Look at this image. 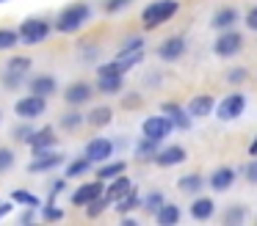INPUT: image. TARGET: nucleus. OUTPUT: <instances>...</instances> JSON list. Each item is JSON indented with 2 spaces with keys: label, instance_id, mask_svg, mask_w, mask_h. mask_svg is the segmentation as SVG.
Instances as JSON below:
<instances>
[{
  "label": "nucleus",
  "instance_id": "a878e982",
  "mask_svg": "<svg viewBox=\"0 0 257 226\" xmlns=\"http://www.w3.org/2000/svg\"><path fill=\"white\" fill-rule=\"evenodd\" d=\"M136 207H141V198H139V193H136V187L127 193V196H122V198L116 201V212H119V215L130 212V209H136Z\"/></svg>",
  "mask_w": 257,
  "mask_h": 226
},
{
  "label": "nucleus",
  "instance_id": "39448f33",
  "mask_svg": "<svg viewBox=\"0 0 257 226\" xmlns=\"http://www.w3.org/2000/svg\"><path fill=\"white\" fill-rule=\"evenodd\" d=\"M14 110H17V116H20V119L31 121V119H36V116H42V113L47 110V97H39V94H31V97H23V99H17Z\"/></svg>",
  "mask_w": 257,
  "mask_h": 226
},
{
  "label": "nucleus",
  "instance_id": "c756f323",
  "mask_svg": "<svg viewBox=\"0 0 257 226\" xmlns=\"http://www.w3.org/2000/svg\"><path fill=\"white\" fill-rule=\"evenodd\" d=\"M86 121H89V119H86L83 113H78V110H72V113L61 116V127H64V130H69V132H72V130H80Z\"/></svg>",
  "mask_w": 257,
  "mask_h": 226
},
{
  "label": "nucleus",
  "instance_id": "c9c22d12",
  "mask_svg": "<svg viewBox=\"0 0 257 226\" xmlns=\"http://www.w3.org/2000/svg\"><path fill=\"white\" fill-rule=\"evenodd\" d=\"M42 218H45V220H64V209L53 207V204H45V209H42Z\"/></svg>",
  "mask_w": 257,
  "mask_h": 226
},
{
  "label": "nucleus",
  "instance_id": "bb28decb",
  "mask_svg": "<svg viewBox=\"0 0 257 226\" xmlns=\"http://www.w3.org/2000/svg\"><path fill=\"white\" fill-rule=\"evenodd\" d=\"M6 69H9V75H17V77H23L25 72L31 69V58H25V55H14V58L6 64Z\"/></svg>",
  "mask_w": 257,
  "mask_h": 226
},
{
  "label": "nucleus",
  "instance_id": "6ab92c4d",
  "mask_svg": "<svg viewBox=\"0 0 257 226\" xmlns=\"http://www.w3.org/2000/svg\"><path fill=\"white\" fill-rule=\"evenodd\" d=\"M213 209H216L213 198H207V196H196L194 201H191V218H196V220H207V218L213 215Z\"/></svg>",
  "mask_w": 257,
  "mask_h": 226
},
{
  "label": "nucleus",
  "instance_id": "b1692460",
  "mask_svg": "<svg viewBox=\"0 0 257 226\" xmlns=\"http://www.w3.org/2000/svg\"><path fill=\"white\" fill-rule=\"evenodd\" d=\"M124 160H119V163H102V168L97 171V179H102V182H111L113 176H119V174H124Z\"/></svg>",
  "mask_w": 257,
  "mask_h": 226
},
{
  "label": "nucleus",
  "instance_id": "423d86ee",
  "mask_svg": "<svg viewBox=\"0 0 257 226\" xmlns=\"http://www.w3.org/2000/svg\"><path fill=\"white\" fill-rule=\"evenodd\" d=\"M240 47H243V36H240L238 31H232V28H229V31H221V36L213 44L218 58H229V55L240 53Z\"/></svg>",
  "mask_w": 257,
  "mask_h": 226
},
{
  "label": "nucleus",
  "instance_id": "f3484780",
  "mask_svg": "<svg viewBox=\"0 0 257 226\" xmlns=\"http://www.w3.org/2000/svg\"><path fill=\"white\" fill-rule=\"evenodd\" d=\"M235 22H238V9H218L213 14L210 25L216 31H229V28H235Z\"/></svg>",
  "mask_w": 257,
  "mask_h": 226
},
{
  "label": "nucleus",
  "instance_id": "20e7f679",
  "mask_svg": "<svg viewBox=\"0 0 257 226\" xmlns=\"http://www.w3.org/2000/svg\"><path fill=\"white\" fill-rule=\"evenodd\" d=\"M243 110H246V97L243 94H229V97H224L221 102L216 105V116L221 121H232V119H238V116H243Z\"/></svg>",
  "mask_w": 257,
  "mask_h": 226
},
{
  "label": "nucleus",
  "instance_id": "f8f14e48",
  "mask_svg": "<svg viewBox=\"0 0 257 226\" xmlns=\"http://www.w3.org/2000/svg\"><path fill=\"white\" fill-rule=\"evenodd\" d=\"M185 53V39L183 36H172L166 39V42H161V47H158V55H161L163 61H177L183 58Z\"/></svg>",
  "mask_w": 257,
  "mask_h": 226
},
{
  "label": "nucleus",
  "instance_id": "ea45409f",
  "mask_svg": "<svg viewBox=\"0 0 257 226\" xmlns=\"http://www.w3.org/2000/svg\"><path fill=\"white\" fill-rule=\"evenodd\" d=\"M246 218V212H243V209H229V212L227 215H224V220H227V223H240V220H243Z\"/></svg>",
  "mask_w": 257,
  "mask_h": 226
},
{
  "label": "nucleus",
  "instance_id": "f704fd0d",
  "mask_svg": "<svg viewBox=\"0 0 257 226\" xmlns=\"http://www.w3.org/2000/svg\"><path fill=\"white\" fill-rule=\"evenodd\" d=\"M163 204H166V201H163V196L155 190V193H147V198L141 201V207H147L150 212H158V209H161Z\"/></svg>",
  "mask_w": 257,
  "mask_h": 226
},
{
  "label": "nucleus",
  "instance_id": "58836bf2",
  "mask_svg": "<svg viewBox=\"0 0 257 226\" xmlns=\"http://www.w3.org/2000/svg\"><path fill=\"white\" fill-rule=\"evenodd\" d=\"M127 6H130V0H108V3H105V11H108V14H116V11L127 9Z\"/></svg>",
  "mask_w": 257,
  "mask_h": 226
},
{
  "label": "nucleus",
  "instance_id": "4c0bfd02",
  "mask_svg": "<svg viewBox=\"0 0 257 226\" xmlns=\"http://www.w3.org/2000/svg\"><path fill=\"white\" fill-rule=\"evenodd\" d=\"M141 47H144V39L133 36V39H127V42L122 44V53H136V50H141Z\"/></svg>",
  "mask_w": 257,
  "mask_h": 226
},
{
  "label": "nucleus",
  "instance_id": "cd10ccee",
  "mask_svg": "<svg viewBox=\"0 0 257 226\" xmlns=\"http://www.w3.org/2000/svg\"><path fill=\"white\" fill-rule=\"evenodd\" d=\"M202 176L199 174H185V176H180V190L183 193H199L202 190Z\"/></svg>",
  "mask_w": 257,
  "mask_h": 226
},
{
  "label": "nucleus",
  "instance_id": "aec40b11",
  "mask_svg": "<svg viewBox=\"0 0 257 226\" xmlns=\"http://www.w3.org/2000/svg\"><path fill=\"white\" fill-rule=\"evenodd\" d=\"M163 113H166L169 119L174 121V127H180V130H188V127H191V116H188V110H180L174 102H163Z\"/></svg>",
  "mask_w": 257,
  "mask_h": 226
},
{
  "label": "nucleus",
  "instance_id": "9b49d317",
  "mask_svg": "<svg viewBox=\"0 0 257 226\" xmlns=\"http://www.w3.org/2000/svg\"><path fill=\"white\" fill-rule=\"evenodd\" d=\"M185 157H188V154H185L183 146H166L155 154V163L161 165V168H172V165L185 163Z\"/></svg>",
  "mask_w": 257,
  "mask_h": 226
},
{
  "label": "nucleus",
  "instance_id": "c85d7f7f",
  "mask_svg": "<svg viewBox=\"0 0 257 226\" xmlns=\"http://www.w3.org/2000/svg\"><path fill=\"white\" fill-rule=\"evenodd\" d=\"M20 39V31H12V28H0V50H14Z\"/></svg>",
  "mask_w": 257,
  "mask_h": 226
},
{
  "label": "nucleus",
  "instance_id": "2f4dec72",
  "mask_svg": "<svg viewBox=\"0 0 257 226\" xmlns=\"http://www.w3.org/2000/svg\"><path fill=\"white\" fill-rule=\"evenodd\" d=\"M108 204H111V198H108L105 193H102L100 198H94L91 204H86V215H89V218H97L100 212H105V207H108Z\"/></svg>",
  "mask_w": 257,
  "mask_h": 226
},
{
  "label": "nucleus",
  "instance_id": "7c9ffc66",
  "mask_svg": "<svg viewBox=\"0 0 257 226\" xmlns=\"http://www.w3.org/2000/svg\"><path fill=\"white\" fill-rule=\"evenodd\" d=\"M91 165H94V163H91V160L83 154V160H75V163H69L67 176H83V174H89V171H91Z\"/></svg>",
  "mask_w": 257,
  "mask_h": 226
},
{
  "label": "nucleus",
  "instance_id": "393cba45",
  "mask_svg": "<svg viewBox=\"0 0 257 226\" xmlns=\"http://www.w3.org/2000/svg\"><path fill=\"white\" fill-rule=\"evenodd\" d=\"M111 119H113V110L108 108V105L94 108V110L89 113V124H91V127H105V124H111Z\"/></svg>",
  "mask_w": 257,
  "mask_h": 226
},
{
  "label": "nucleus",
  "instance_id": "de8ad7c7",
  "mask_svg": "<svg viewBox=\"0 0 257 226\" xmlns=\"http://www.w3.org/2000/svg\"><path fill=\"white\" fill-rule=\"evenodd\" d=\"M0 3H3V0H0Z\"/></svg>",
  "mask_w": 257,
  "mask_h": 226
},
{
  "label": "nucleus",
  "instance_id": "0eeeda50",
  "mask_svg": "<svg viewBox=\"0 0 257 226\" xmlns=\"http://www.w3.org/2000/svg\"><path fill=\"white\" fill-rule=\"evenodd\" d=\"M141 130H144V135L152 138V141H163V138L172 135L174 121L169 119V116H150V119L141 124Z\"/></svg>",
  "mask_w": 257,
  "mask_h": 226
},
{
  "label": "nucleus",
  "instance_id": "37998d69",
  "mask_svg": "<svg viewBox=\"0 0 257 226\" xmlns=\"http://www.w3.org/2000/svg\"><path fill=\"white\" fill-rule=\"evenodd\" d=\"M243 77H246V69H232V72L227 75V80H229V83H240Z\"/></svg>",
  "mask_w": 257,
  "mask_h": 226
},
{
  "label": "nucleus",
  "instance_id": "f03ea898",
  "mask_svg": "<svg viewBox=\"0 0 257 226\" xmlns=\"http://www.w3.org/2000/svg\"><path fill=\"white\" fill-rule=\"evenodd\" d=\"M89 14H91L89 3H72V6H67V9L58 14V20H56V31L58 33H75V31H80V28H83V22L89 20Z\"/></svg>",
  "mask_w": 257,
  "mask_h": 226
},
{
  "label": "nucleus",
  "instance_id": "7ed1b4c3",
  "mask_svg": "<svg viewBox=\"0 0 257 226\" xmlns=\"http://www.w3.org/2000/svg\"><path fill=\"white\" fill-rule=\"evenodd\" d=\"M53 28L47 25L45 20H39V17H31V20H25L23 25H20V39H23L25 44H39L45 42L47 36H50Z\"/></svg>",
  "mask_w": 257,
  "mask_h": 226
},
{
  "label": "nucleus",
  "instance_id": "9d476101",
  "mask_svg": "<svg viewBox=\"0 0 257 226\" xmlns=\"http://www.w3.org/2000/svg\"><path fill=\"white\" fill-rule=\"evenodd\" d=\"M213 108H216V102H213L210 94H199V97L191 99L185 110H188L191 119H205V116H210V113H213Z\"/></svg>",
  "mask_w": 257,
  "mask_h": 226
},
{
  "label": "nucleus",
  "instance_id": "412c9836",
  "mask_svg": "<svg viewBox=\"0 0 257 226\" xmlns=\"http://www.w3.org/2000/svg\"><path fill=\"white\" fill-rule=\"evenodd\" d=\"M31 94H39V97H50L56 94V80L50 75H36L31 80Z\"/></svg>",
  "mask_w": 257,
  "mask_h": 226
},
{
  "label": "nucleus",
  "instance_id": "4be33fe9",
  "mask_svg": "<svg viewBox=\"0 0 257 226\" xmlns=\"http://www.w3.org/2000/svg\"><path fill=\"white\" fill-rule=\"evenodd\" d=\"M155 220H158V226H174L180 220V209L174 204H163L155 212Z\"/></svg>",
  "mask_w": 257,
  "mask_h": 226
},
{
  "label": "nucleus",
  "instance_id": "5701e85b",
  "mask_svg": "<svg viewBox=\"0 0 257 226\" xmlns=\"http://www.w3.org/2000/svg\"><path fill=\"white\" fill-rule=\"evenodd\" d=\"M97 88H100L102 94H119L122 91V75H100Z\"/></svg>",
  "mask_w": 257,
  "mask_h": 226
},
{
  "label": "nucleus",
  "instance_id": "473e14b6",
  "mask_svg": "<svg viewBox=\"0 0 257 226\" xmlns=\"http://www.w3.org/2000/svg\"><path fill=\"white\" fill-rule=\"evenodd\" d=\"M158 143H161V141H152V138H141V143H139V146H136V154H139V157L141 160H144V157H152V154H155V146H158Z\"/></svg>",
  "mask_w": 257,
  "mask_h": 226
},
{
  "label": "nucleus",
  "instance_id": "e433bc0d",
  "mask_svg": "<svg viewBox=\"0 0 257 226\" xmlns=\"http://www.w3.org/2000/svg\"><path fill=\"white\" fill-rule=\"evenodd\" d=\"M12 165H14V152L12 149H0V174L6 168H12Z\"/></svg>",
  "mask_w": 257,
  "mask_h": 226
},
{
  "label": "nucleus",
  "instance_id": "a19ab883",
  "mask_svg": "<svg viewBox=\"0 0 257 226\" xmlns=\"http://www.w3.org/2000/svg\"><path fill=\"white\" fill-rule=\"evenodd\" d=\"M246 179H249L251 185H257V157L251 160L249 165H246Z\"/></svg>",
  "mask_w": 257,
  "mask_h": 226
},
{
  "label": "nucleus",
  "instance_id": "6e6552de",
  "mask_svg": "<svg viewBox=\"0 0 257 226\" xmlns=\"http://www.w3.org/2000/svg\"><path fill=\"white\" fill-rule=\"evenodd\" d=\"M111 154H113V143L108 138H91L86 143V157L91 163H105V160H111Z\"/></svg>",
  "mask_w": 257,
  "mask_h": 226
},
{
  "label": "nucleus",
  "instance_id": "dca6fc26",
  "mask_svg": "<svg viewBox=\"0 0 257 226\" xmlns=\"http://www.w3.org/2000/svg\"><path fill=\"white\" fill-rule=\"evenodd\" d=\"M31 149L34 152H45V149H50L53 143H56V132H53V127H42V130H34V135L28 138Z\"/></svg>",
  "mask_w": 257,
  "mask_h": 226
},
{
  "label": "nucleus",
  "instance_id": "1a4fd4ad",
  "mask_svg": "<svg viewBox=\"0 0 257 226\" xmlns=\"http://www.w3.org/2000/svg\"><path fill=\"white\" fill-rule=\"evenodd\" d=\"M102 193H105L102 179L100 182H86V185H80L78 190L72 193V204H75V207H86V204H91L94 198H100Z\"/></svg>",
  "mask_w": 257,
  "mask_h": 226
},
{
  "label": "nucleus",
  "instance_id": "a211bd4d",
  "mask_svg": "<svg viewBox=\"0 0 257 226\" xmlns=\"http://www.w3.org/2000/svg\"><path fill=\"white\" fill-rule=\"evenodd\" d=\"M235 182V171L232 168H227V165H224V168H216L213 171V176H210V182H207V185L213 187V190H229V185H232Z\"/></svg>",
  "mask_w": 257,
  "mask_h": 226
},
{
  "label": "nucleus",
  "instance_id": "c03bdc74",
  "mask_svg": "<svg viewBox=\"0 0 257 226\" xmlns=\"http://www.w3.org/2000/svg\"><path fill=\"white\" fill-rule=\"evenodd\" d=\"M64 187H67V182H64V179H56V182H53V187H50V190H53V196H56V193H61Z\"/></svg>",
  "mask_w": 257,
  "mask_h": 226
},
{
  "label": "nucleus",
  "instance_id": "79ce46f5",
  "mask_svg": "<svg viewBox=\"0 0 257 226\" xmlns=\"http://www.w3.org/2000/svg\"><path fill=\"white\" fill-rule=\"evenodd\" d=\"M246 28H251V31L257 33V6L249 11V14H246Z\"/></svg>",
  "mask_w": 257,
  "mask_h": 226
},
{
  "label": "nucleus",
  "instance_id": "ddd939ff",
  "mask_svg": "<svg viewBox=\"0 0 257 226\" xmlns=\"http://www.w3.org/2000/svg\"><path fill=\"white\" fill-rule=\"evenodd\" d=\"M91 94H94V88L89 86V83H72V86L64 91V99H67L69 105H83V102H89L91 99Z\"/></svg>",
  "mask_w": 257,
  "mask_h": 226
},
{
  "label": "nucleus",
  "instance_id": "72a5a7b5",
  "mask_svg": "<svg viewBox=\"0 0 257 226\" xmlns=\"http://www.w3.org/2000/svg\"><path fill=\"white\" fill-rule=\"evenodd\" d=\"M12 198H14L17 204H25V207H34V209L42 204L39 198H36L34 193H28V190H14V193H12Z\"/></svg>",
  "mask_w": 257,
  "mask_h": 226
},
{
  "label": "nucleus",
  "instance_id": "f257e3e1",
  "mask_svg": "<svg viewBox=\"0 0 257 226\" xmlns=\"http://www.w3.org/2000/svg\"><path fill=\"white\" fill-rule=\"evenodd\" d=\"M177 11H180L177 0H155V3H150L144 11H141V22H144L147 31H152V28L163 25L166 20H172Z\"/></svg>",
  "mask_w": 257,
  "mask_h": 226
},
{
  "label": "nucleus",
  "instance_id": "a18cd8bd",
  "mask_svg": "<svg viewBox=\"0 0 257 226\" xmlns=\"http://www.w3.org/2000/svg\"><path fill=\"white\" fill-rule=\"evenodd\" d=\"M249 154H251V157H257V138L249 143Z\"/></svg>",
  "mask_w": 257,
  "mask_h": 226
},
{
  "label": "nucleus",
  "instance_id": "4468645a",
  "mask_svg": "<svg viewBox=\"0 0 257 226\" xmlns=\"http://www.w3.org/2000/svg\"><path fill=\"white\" fill-rule=\"evenodd\" d=\"M130 190H133V182H130L124 174H119V176H113V179L108 182V187H105V196L111 198V204H113V201H119L122 196H127Z\"/></svg>",
  "mask_w": 257,
  "mask_h": 226
},
{
  "label": "nucleus",
  "instance_id": "49530a36",
  "mask_svg": "<svg viewBox=\"0 0 257 226\" xmlns=\"http://www.w3.org/2000/svg\"><path fill=\"white\" fill-rule=\"evenodd\" d=\"M9 209H12V207H9V204H3V201H0V218H3V215H6Z\"/></svg>",
  "mask_w": 257,
  "mask_h": 226
},
{
  "label": "nucleus",
  "instance_id": "2eb2a0df",
  "mask_svg": "<svg viewBox=\"0 0 257 226\" xmlns=\"http://www.w3.org/2000/svg\"><path fill=\"white\" fill-rule=\"evenodd\" d=\"M61 154H56V152H36V157H34V163L28 165V171H34V174H39V171H50V168H56L58 163H61Z\"/></svg>",
  "mask_w": 257,
  "mask_h": 226
}]
</instances>
